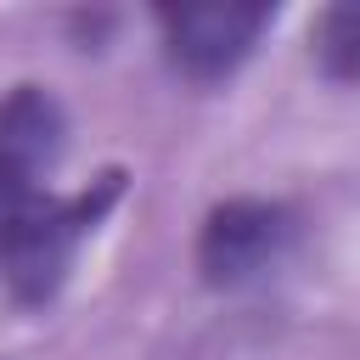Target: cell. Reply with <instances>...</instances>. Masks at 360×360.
Masks as SVG:
<instances>
[{
  "mask_svg": "<svg viewBox=\"0 0 360 360\" xmlns=\"http://www.w3.org/2000/svg\"><path fill=\"white\" fill-rule=\"evenodd\" d=\"M158 28H163V51L169 62L186 73V79H225L248 51L253 39L270 28V6H163L158 11Z\"/></svg>",
  "mask_w": 360,
  "mask_h": 360,
  "instance_id": "3",
  "label": "cell"
},
{
  "mask_svg": "<svg viewBox=\"0 0 360 360\" xmlns=\"http://www.w3.org/2000/svg\"><path fill=\"white\" fill-rule=\"evenodd\" d=\"M309 51L326 79H360V6H326L309 22Z\"/></svg>",
  "mask_w": 360,
  "mask_h": 360,
  "instance_id": "5",
  "label": "cell"
},
{
  "mask_svg": "<svg viewBox=\"0 0 360 360\" xmlns=\"http://www.w3.org/2000/svg\"><path fill=\"white\" fill-rule=\"evenodd\" d=\"M124 174L107 169L84 191H34L6 225H0V281L17 304H51L84 248V236L101 225V214L118 202Z\"/></svg>",
  "mask_w": 360,
  "mask_h": 360,
  "instance_id": "1",
  "label": "cell"
},
{
  "mask_svg": "<svg viewBox=\"0 0 360 360\" xmlns=\"http://www.w3.org/2000/svg\"><path fill=\"white\" fill-rule=\"evenodd\" d=\"M287 242H292V214L281 202L231 197V202H214L197 231V270L214 287H242V281L264 276Z\"/></svg>",
  "mask_w": 360,
  "mask_h": 360,
  "instance_id": "2",
  "label": "cell"
},
{
  "mask_svg": "<svg viewBox=\"0 0 360 360\" xmlns=\"http://www.w3.org/2000/svg\"><path fill=\"white\" fill-rule=\"evenodd\" d=\"M62 152V107L39 90L22 84L0 101V225L34 197L45 191V169Z\"/></svg>",
  "mask_w": 360,
  "mask_h": 360,
  "instance_id": "4",
  "label": "cell"
}]
</instances>
